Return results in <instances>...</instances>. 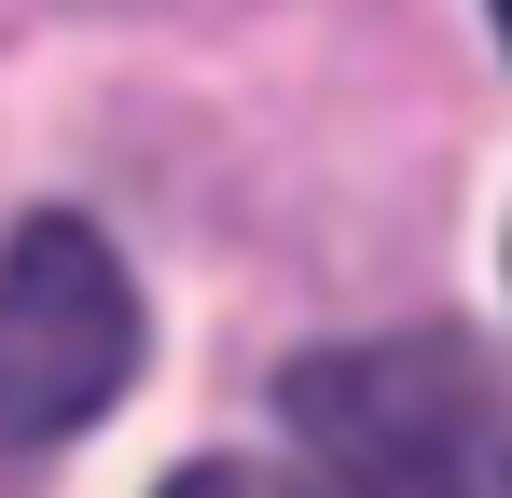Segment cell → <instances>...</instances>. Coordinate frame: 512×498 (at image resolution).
<instances>
[{"mask_svg":"<svg viewBox=\"0 0 512 498\" xmlns=\"http://www.w3.org/2000/svg\"><path fill=\"white\" fill-rule=\"evenodd\" d=\"M305 471L346 498H512V360L485 332H360L277 374Z\"/></svg>","mask_w":512,"mask_h":498,"instance_id":"6da1fadb","label":"cell"},{"mask_svg":"<svg viewBox=\"0 0 512 498\" xmlns=\"http://www.w3.org/2000/svg\"><path fill=\"white\" fill-rule=\"evenodd\" d=\"M139 388V291L97 222L28 208L0 236V443H70Z\"/></svg>","mask_w":512,"mask_h":498,"instance_id":"7a4b0ae2","label":"cell"},{"mask_svg":"<svg viewBox=\"0 0 512 498\" xmlns=\"http://www.w3.org/2000/svg\"><path fill=\"white\" fill-rule=\"evenodd\" d=\"M153 498H277V485H263V471H222V457H208V471H167Z\"/></svg>","mask_w":512,"mask_h":498,"instance_id":"3957f363","label":"cell"},{"mask_svg":"<svg viewBox=\"0 0 512 498\" xmlns=\"http://www.w3.org/2000/svg\"><path fill=\"white\" fill-rule=\"evenodd\" d=\"M499 42H512V0H499Z\"/></svg>","mask_w":512,"mask_h":498,"instance_id":"277c9868","label":"cell"}]
</instances>
